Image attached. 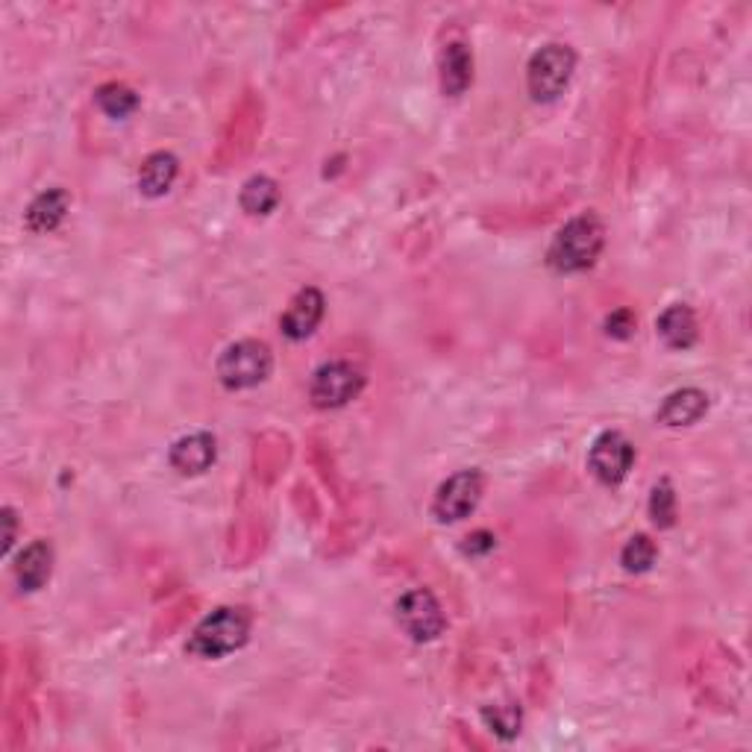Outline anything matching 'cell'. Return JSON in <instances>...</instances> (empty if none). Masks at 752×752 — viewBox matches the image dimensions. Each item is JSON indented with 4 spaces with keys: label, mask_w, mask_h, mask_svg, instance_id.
Returning <instances> with one entry per match:
<instances>
[{
    "label": "cell",
    "mask_w": 752,
    "mask_h": 752,
    "mask_svg": "<svg viewBox=\"0 0 752 752\" xmlns=\"http://www.w3.org/2000/svg\"><path fill=\"white\" fill-rule=\"evenodd\" d=\"M650 517L659 529H671L676 524V494L667 480L659 482L650 494Z\"/></svg>",
    "instance_id": "21"
},
{
    "label": "cell",
    "mask_w": 752,
    "mask_h": 752,
    "mask_svg": "<svg viewBox=\"0 0 752 752\" xmlns=\"http://www.w3.org/2000/svg\"><path fill=\"white\" fill-rule=\"evenodd\" d=\"M397 624L403 632L417 643L436 641L445 632V608L436 599V594L426 588L406 591L397 599Z\"/></svg>",
    "instance_id": "6"
},
{
    "label": "cell",
    "mask_w": 752,
    "mask_h": 752,
    "mask_svg": "<svg viewBox=\"0 0 752 752\" xmlns=\"http://www.w3.org/2000/svg\"><path fill=\"white\" fill-rule=\"evenodd\" d=\"M606 245V227L597 215H576L555 233L547 262L559 273H580L588 271L597 262L599 250Z\"/></svg>",
    "instance_id": "1"
},
{
    "label": "cell",
    "mask_w": 752,
    "mask_h": 752,
    "mask_svg": "<svg viewBox=\"0 0 752 752\" xmlns=\"http://www.w3.org/2000/svg\"><path fill=\"white\" fill-rule=\"evenodd\" d=\"M177 173H180L177 156L165 154V150L150 154L145 162H142V171H138V189H142V194H147V198H162V194L171 191Z\"/></svg>",
    "instance_id": "16"
},
{
    "label": "cell",
    "mask_w": 752,
    "mask_h": 752,
    "mask_svg": "<svg viewBox=\"0 0 752 752\" xmlns=\"http://www.w3.org/2000/svg\"><path fill=\"white\" fill-rule=\"evenodd\" d=\"M473 80V56L464 42H450L441 50V89L450 98H459L468 91Z\"/></svg>",
    "instance_id": "13"
},
{
    "label": "cell",
    "mask_w": 752,
    "mask_h": 752,
    "mask_svg": "<svg viewBox=\"0 0 752 752\" xmlns=\"http://www.w3.org/2000/svg\"><path fill=\"white\" fill-rule=\"evenodd\" d=\"M364 389V373L359 364L336 359V362L321 364L308 382V397L317 408H341L356 400Z\"/></svg>",
    "instance_id": "5"
},
{
    "label": "cell",
    "mask_w": 752,
    "mask_h": 752,
    "mask_svg": "<svg viewBox=\"0 0 752 752\" xmlns=\"http://www.w3.org/2000/svg\"><path fill=\"white\" fill-rule=\"evenodd\" d=\"M324 306H327V300L317 289L298 291L280 321L282 336L291 338V341H303V338L312 336L317 324L324 321Z\"/></svg>",
    "instance_id": "9"
},
{
    "label": "cell",
    "mask_w": 752,
    "mask_h": 752,
    "mask_svg": "<svg viewBox=\"0 0 752 752\" xmlns=\"http://www.w3.org/2000/svg\"><path fill=\"white\" fill-rule=\"evenodd\" d=\"M3 524H7V535H3V553H10L12 545H15V512H12V508H3Z\"/></svg>",
    "instance_id": "24"
},
{
    "label": "cell",
    "mask_w": 752,
    "mask_h": 752,
    "mask_svg": "<svg viewBox=\"0 0 752 752\" xmlns=\"http://www.w3.org/2000/svg\"><path fill=\"white\" fill-rule=\"evenodd\" d=\"M482 482L480 471H459L453 473L450 480L441 482V489L436 491V500H433V515L441 520V524H456V520H464L471 515L473 508L480 506L482 500Z\"/></svg>",
    "instance_id": "7"
},
{
    "label": "cell",
    "mask_w": 752,
    "mask_h": 752,
    "mask_svg": "<svg viewBox=\"0 0 752 752\" xmlns=\"http://www.w3.org/2000/svg\"><path fill=\"white\" fill-rule=\"evenodd\" d=\"M218 459V445L209 433H191V436H182L180 441H173L171 453H168V462L177 473L182 476H200L206 473L212 464Z\"/></svg>",
    "instance_id": "10"
},
{
    "label": "cell",
    "mask_w": 752,
    "mask_h": 752,
    "mask_svg": "<svg viewBox=\"0 0 752 752\" xmlns=\"http://www.w3.org/2000/svg\"><path fill=\"white\" fill-rule=\"evenodd\" d=\"M655 555H659V550H655L653 541H650L647 535H635V538L626 541L624 553H620V564H624L629 573H643L653 568Z\"/></svg>",
    "instance_id": "20"
},
{
    "label": "cell",
    "mask_w": 752,
    "mask_h": 752,
    "mask_svg": "<svg viewBox=\"0 0 752 752\" xmlns=\"http://www.w3.org/2000/svg\"><path fill=\"white\" fill-rule=\"evenodd\" d=\"M250 638V617L245 608H215L194 626L189 638V653L198 659H224L242 650Z\"/></svg>",
    "instance_id": "2"
},
{
    "label": "cell",
    "mask_w": 752,
    "mask_h": 752,
    "mask_svg": "<svg viewBox=\"0 0 752 752\" xmlns=\"http://www.w3.org/2000/svg\"><path fill=\"white\" fill-rule=\"evenodd\" d=\"M271 350L262 341H236L218 359V380L224 389L245 391L271 377Z\"/></svg>",
    "instance_id": "4"
},
{
    "label": "cell",
    "mask_w": 752,
    "mask_h": 752,
    "mask_svg": "<svg viewBox=\"0 0 752 752\" xmlns=\"http://www.w3.org/2000/svg\"><path fill=\"white\" fill-rule=\"evenodd\" d=\"M68 206H71V198L65 189L42 191L27 206V229L30 233H54L68 215Z\"/></svg>",
    "instance_id": "14"
},
{
    "label": "cell",
    "mask_w": 752,
    "mask_h": 752,
    "mask_svg": "<svg viewBox=\"0 0 752 752\" xmlns=\"http://www.w3.org/2000/svg\"><path fill=\"white\" fill-rule=\"evenodd\" d=\"M708 412L706 391L699 389H680L664 397L659 406V420L664 426H691Z\"/></svg>",
    "instance_id": "12"
},
{
    "label": "cell",
    "mask_w": 752,
    "mask_h": 752,
    "mask_svg": "<svg viewBox=\"0 0 752 752\" xmlns=\"http://www.w3.org/2000/svg\"><path fill=\"white\" fill-rule=\"evenodd\" d=\"M494 545H497V538L489 532V529H476V532H471L468 538H464L462 545V553L468 555H489L491 550H494Z\"/></svg>",
    "instance_id": "23"
},
{
    "label": "cell",
    "mask_w": 752,
    "mask_h": 752,
    "mask_svg": "<svg viewBox=\"0 0 752 752\" xmlns=\"http://www.w3.org/2000/svg\"><path fill=\"white\" fill-rule=\"evenodd\" d=\"M635 333V315L629 308H617L606 317V336L617 338V341H626V338Z\"/></svg>",
    "instance_id": "22"
},
{
    "label": "cell",
    "mask_w": 752,
    "mask_h": 752,
    "mask_svg": "<svg viewBox=\"0 0 752 752\" xmlns=\"http://www.w3.org/2000/svg\"><path fill=\"white\" fill-rule=\"evenodd\" d=\"M50 568H54L50 545L47 541H33L15 562V580H19L21 591L45 588V582L50 580Z\"/></svg>",
    "instance_id": "15"
},
{
    "label": "cell",
    "mask_w": 752,
    "mask_h": 752,
    "mask_svg": "<svg viewBox=\"0 0 752 752\" xmlns=\"http://www.w3.org/2000/svg\"><path fill=\"white\" fill-rule=\"evenodd\" d=\"M655 329H659V336H662L664 345L673 347V350H688V347L697 345V315H694L691 306H685V303H676V306L664 308Z\"/></svg>",
    "instance_id": "11"
},
{
    "label": "cell",
    "mask_w": 752,
    "mask_h": 752,
    "mask_svg": "<svg viewBox=\"0 0 752 752\" xmlns=\"http://www.w3.org/2000/svg\"><path fill=\"white\" fill-rule=\"evenodd\" d=\"M576 68V54L568 45H545L535 50L529 65H526V89L538 103H553L559 94H564L568 82Z\"/></svg>",
    "instance_id": "3"
},
{
    "label": "cell",
    "mask_w": 752,
    "mask_h": 752,
    "mask_svg": "<svg viewBox=\"0 0 752 752\" xmlns=\"http://www.w3.org/2000/svg\"><path fill=\"white\" fill-rule=\"evenodd\" d=\"M238 203H242V209H245L247 215L265 218V215H271L273 209H277V203H280V186H277V180H271V177H265V173L250 177V180L242 186Z\"/></svg>",
    "instance_id": "17"
},
{
    "label": "cell",
    "mask_w": 752,
    "mask_h": 752,
    "mask_svg": "<svg viewBox=\"0 0 752 752\" xmlns=\"http://www.w3.org/2000/svg\"><path fill=\"white\" fill-rule=\"evenodd\" d=\"M98 106L110 119H127L133 112L138 110V94L133 89H127L124 82H103L94 94Z\"/></svg>",
    "instance_id": "18"
},
{
    "label": "cell",
    "mask_w": 752,
    "mask_h": 752,
    "mask_svg": "<svg viewBox=\"0 0 752 752\" xmlns=\"http://www.w3.org/2000/svg\"><path fill=\"white\" fill-rule=\"evenodd\" d=\"M635 464V447L624 433L608 429L591 445L588 468L603 485H620L629 476Z\"/></svg>",
    "instance_id": "8"
},
{
    "label": "cell",
    "mask_w": 752,
    "mask_h": 752,
    "mask_svg": "<svg viewBox=\"0 0 752 752\" xmlns=\"http://www.w3.org/2000/svg\"><path fill=\"white\" fill-rule=\"evenodd\" d=\"M482 720H485V726H489L491 732L497 734V738H503V741H512V738H517V732H520L524 715H520V708L512 706V703H506V706H485L482 708Z\"/></svg>",
    "instance_id": "19"
}]
</instances>
